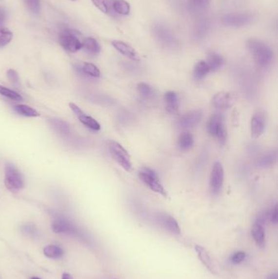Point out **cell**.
<instances>
[{"instance_id": "obj_12", "label": "cell", "mask_w": 278, "mask_h": 279, "mask_svg": "<svg viewBox=\"0 0 278 279\" xmlns=\"http://www.w3.org/2000/svg\"><path fill=\"white\" fill-rule=\"evenodd\" d=\"M157 220L164 229L171 232L173 235H179L180 234L179 224L172 216L166 213H159L157 216Z\"/></svg>"}, {"instance_id": "obj_44", "label": "cell", "mask_w": 278, "mask_h": 279, "mask_svg": "<svg viewBox=\"0 0 278 279\" xmlns=\"http://www.w3.org/2000/svg\"><path fill=\"white\" fill-rule=\"evenodd\" d=\"M73 1H74V0H73Z\"/></svg>"}, {"instance_id": "obj_18", "label": "cell", "mask_w": 278, "mask_h": 279, "mask_svg": "<svg viewBox=\"0 0 278 279\" xmlns=\"http://www.w3.org/2000/svg\"><path fill=\"white\" fill-rule=\"evenodd\" d=\"M206 64L210 71H217L224 65V58L218 53H210L206 58Z\"/></svg>"}, {"instance_id": "obj_15", "label": "cell", "mask_w": 278, "mask_h": 279, "mask_svg": "<svg viewBox=\"0 0 278 279\" xmlns=\"http://www.w3.org/2000/svg\"><path fill=\"white\" fill-rule=\"evenodd\" d=\"M112 45L113 47L118 52H119L121 54L125 56V57H127V58H129L131 60H136V61L139 60V55L137 54L134 48L131 47L129 44L126 43V42L119 41V40H115V41H113Z\"/></svg>"}, {"instance_id": "obj_1", "label": "cell", "mask_w": 278, "mask_h": 279, "mask_svg": "<svg viewBox=\"0 0 278 279\" xmlns=\"http://www.w3.org/2000/svg\"><path fill=\"white\" fill-rule=\"evenodd\" d=\"M246 46L255 62L262 68H265L270 65L273 59V50L268 45L260 40L251 39L246 42Z\"/></svg>"}, {"instance_id": "obj_21", "label": "cell", "mask_w": 278, "mask_h": 279, "mask_svg": "<svg viewBox=\"0 0 278 279\" xmlns=\"http://www.w3.org/2000/svg\"><path fill=\"white\" fill-rule=\"evenodd\" d=\"M211 72L209 69L208 65L205 60H200L197 63L194 68V78L196 80H201L204 77H206L208 75V73Z\"/></svg>"}, {"instance_id": "obj_2", "label": "cell", "mask_w": 278, "mask_h": 279, "mask_svg": "<svg viewBox=\"0 0 278 279\" xmlns=\"http://www.w3.org/2000/svg\"><path fill=\"white\" fill-rule=\"evenodd\" d=\"M138 175H139L140 180L152 191L158 193L164 197L167 196V193H166L165 188L161 184L159 176L157 175L156 172H154V170H152L149 167H143L139 170Z\"/></svg>"}, {"instance_id": "obj_22", "label": "cell", "mask_w": 278, "mask_h": 279, "mask_svg": "<svg viewBox=\"0 0 278 279\" xmlns=\"http://www.w3.org/2000/svg\"><path fill=\"white\" fill-rule=\"evenodd\" d=\"M49 123L57 132L60 134H68L70 132V126L66 121L58 119L49 120Z\"/></svg>"}, {"instance_id": "obj_20", "label": "cell", "mask_w": 278, "mask_h": 279, "mask_svg": "<svg viewBox=\"0 0 278 279\" xmlns=\"http://www.w3.org/2000/svg\"><path fill=\"white\" fill-rule=\"evenodd\" d=\"M110 6L113 10L119 15L127 16L130 13L131 7L129 3L125 0H110Z\"/></svg>"}, {"instance_id": "obj_32", "label": "cell", "mask_w": 278, "mask_h": 279, "mask_svg": "<svg viewBox=\"0 0 278 279\" xmlns=\"http://www.w3.org/2000/svg\"><path fill=\"white\" fill-rule=\"evenodd\" d=\"M22 231L25 235H29V236H31V237H36L39 235L37 229L35 228V225H33L31 224L23 225Z\"/></svg>"}, {"instance_id": "obj_9", "label": "cell", "mask_w": 278, "mask_h": 279, "mask_svg": "<svg viewBox=\"0 0 278 279\" xmlns=\"http://www.w3.org/2000/svg\"><path fill=\"white\" fill-rule=\"evenodd\" d=\"M252 16L249 13H229L223 18V24L230 27H241L251 24Z\"/></svg>"}, {"instance_id": "obj_38", "label": "cell", "mask_w": 278, "mask_h": 279, "mask_svg": "<svg viewBox=\"0 0 278 279\" xmlns=\"http://www.w3.org/2000/svg\"><path fill=\"white\" fill-rule=\"evenodd\" d=\"M278 206L276 205L274 208L272 210V212H270V219L273 224H277V223H278Z\"/></svg>"}, {"instance_id": "obj_10", "label": "cell", "mask_w": 278, "mask_h": 279, "mask_svg": "<svg viewBox=\"0 0 278 279\" xmlns=\"http://www.w3.org/2000/svg\"><path fill=\"white\" fill-rule=\"evenodd\" d=\"M236 102V97L230 92H218L212 98V105L218 109H228Z\"/></svg>"}, {"instance_id": "obj_31", "label": "cell", "mask_w": 278, "mask_h": 279, "mask_svg": "<svg viewBox=\"0 0 278 279\" xmlns=\"http://www.w3.org/2000/svg\"><path fill=\"white\" fill-rule=\"evenodd\" d=\"M275 160L276 154L272 153V154H268V155H264L263 157L261 158L258 161V164L260 165L261 167H269L271 165L273 164Z\"/></svg>"}, {"instance_id": "obj_3", "label": "cell", "mask_w": 278, "mask_h": 279, "mask_svg": "<svg viewBox=\"0 0 278 279\" xmlns=\"http://www.w3.org/2000/svg\"><path fill=\"white\" fill-rule=\"evenodd\" d=\"M107 146H108L109 153H110V155L112 156L113 159L125 171L128 172H132V161H131V157H130L129 154L127 150L123 148V146L115 140H109L107 142Z\"/></svg>"}, {"instance_id": "obj_41", "label": "cell", "mask_w": 278, "mask_h": 279, "mask_svg": "<svg viewBox=\"0 0 278 279\" xmlns=\"http://www.w3.org/2000/svg\"><path fill=\"white\" fill-rule=\"evenodd\" d=\"M61 279H74V278H73L70 274L64 273V274H62V276H61Z\"/></svg>"}, {"instance_id": "obj_17", "label": "cell", "mask_w": 278, "mask_h": 279, "mask_svg": "<svg viewBox=\"0 0 278 279\" xmlns=\"http://www.w3.org/2000/svg\"><path fill=\"white\" fill-rule=\"evenodd\" d=\"M251 234L256 244L259 247H263L265 243V232L263 224L256 222L251 229Z\"/></svg>"}, {"instance_id": "obj_42", "label": "cell", "mask_w": 278, "mask_h": 279, "mask_svg": "<svg viewBox=\"0 0 278 279\" xmlns=\"http://www.w3.org/2000/svg\"><path fill=\"white\" fill-rule=\"evenodd\" d=\"M268 279H278V274H272L268 277Z\"/></svg>"}, {"instance_id": "obj_19", "label": "cell", "mask_w": 278, "mask_h": 279, "mask_svg": "<svg viewBox=\"0 0 278 279\" xmlns=\"http://www.w3.org/2000/svg\"><path fill=\"white\" fill-rule=\"evenodd\" d=\"M82 48L89 54V55L96 56L99 54L100 52V47L97 40L93 38H86L82 42Z\"/></svg>"}, {"instance_id": "obj_26", "label": "cell", "mask_w": 278, "mask_h": 279, "mask_svg": "<svg viewBox=\"0 0 278 279\" xmlns=\"http://www.w3.org/2000/svg\"><path fill=\"white\" fill-rule=\"evenodd\" d=\"M43 253L48 258L58 259L62 257L64 252L60 247H58L57 245H48L44 247Z\"/></svg>"}, {"instance_id": "obj_29", "label": "cell", "mask_w": 278, "mask_h": 279, "mask_svg": "<svg viewBox=\"0 0 278 279\" xmlns=\"http://www.w3.org/2000/svg\"><path fill=\"white\" fill-rule=\"evenodd\" d=\"M13 39V33L8 28H0V48L8 45Z\"/></svg>"}, {"instance_id": "obj_25", "label": "cell", "mask_w": 278, "mask_h": 279, "mask_svg": "<svg viewBox=\"0 0 278 279\" xmlns=\"http://www.w3.org/2000/svg\"><path fill=\"white\" fill-rule=\"evenodd\" d=\"M78 118H79L80 122H82V124L84 125L85 127H87V128L93 130V131L100 130V125H99V122L91 116L85 115V113L79 115Z\"/></svg>"}, {"instance_id": "obj_33", "label": "cell", "mask_w": 278, "mask_h": 279, "mask_svg": "<svg viewBox=\"0 0 278 279\" xmlns=\"http://www.w3.org/2000/svg\"><path fill=\"white\" fill-rule=\"evenodd\" d=\"M25 3L32 13H38L40 12V0H25Z\"/></svg>"}, {"instance_id": "obj_34", "label": "cell", "mask_w": 278, "mask_h": 279, "mask_svg": "<svg viewBox=\"0 0 278 279\" xmlns=\"http://www.w3.org/2000/svg\"><path fill=\"white\" fill-rule=\"evenodd\" d=\"M92 3H94V5L97 7L99 10L101 11L102 13H107L109 12V8H108V3L106 0H92Z\"/></svg>"}, {"instance_id": "obj_8", "label": "cell", "mask_w": 278, "mask_h": 279, "mask_svg": "<svg viewBox=\"0 0 278 279\" xmlns=\"http://www.w3.org/2000/svg\"><path fill=\"white\" fill-rule=\"evenodd\" d=\"M52 229L56 234H69L79 236L80 231L72 222L65 217H58L55 218L52 223Z\"/></svg>"}, {"instance_id": "obj_5", "label": "cell", "mask_w": 278, "mask_h": 279, "mask_svg": "<svg viewBox=\"0 0 278 279\" xmlns=\"http://www.w3.org/2000/svg\"><path fill=\"white\" fill-rule=\"evenodd\" d=\"M207 131L212 137H216L218 142L224 145L226 141V130L224 127V117L216 113L211 115L207 123Z\"/></svg>"}, {"instance_id": "obj_16", "label": "cell", "mask_w": 278, "mask_h": 279, "mask_svg": "<svg viewBox=\"0 0 278 279\" xmlns=\"http://www.w3.org/2000/svg\"><path fill=\"white\" fill-rule=\"evenodd\" d=\"M164 100L167 112L172 115H177L179 112V100L177 93L172 91L166 92L164 95Z\"/></svg>"}, {"instance_id": "obj_23", "label": "cell", "mask_w": 278, "mask_h": 279, "mask_svg": "<svg viewBox=\"0 0 278 279\" xmlns=\"http://www.w3.org/2000/svg\"><path fill=\"white\" fill-rule=\"evenodd\" d=\"M14 110L18 113V115H22L25 117L35 118L40 117V114L34 108L30 107L29 105H18L14 106Z\"/></svg>"}, {"instance_id": "obj_14", "label": "cell", "mask_w": 278, "mask_h": 279, "mask_svg": "<svg viewBox=\"0 0 278 279\" xmlns=\"http://www.w3.org/2000/svg\"><path fill=\"white\" fill-rule=\"evenodd\" d=\"M194 249H195V252L198 255L199 259H200V261L202 263L204 266L206 267V269H208L211 274H217L213 259L211 258V255L209 254V252L203 247L199 246V245H195Z\"/></svg>"}, {"instance_id": "obj_28", "label": "cell", "mask_w": 278, "mask_h": 279, "mask_svg": "<svg viewBox=\"0 0 278 279\" xmlns=\"http://www.w3.org/2000/svg\"><path fill=\"white\" fill-rule=\"evenodd\" d=\"M0 95L3 96V97H5L10 100H16V101H20V100H23L22 97L19 93L13 91V90L9 89L8 87L1 86V85H0Z\"/></svg>"}, {"instance_id": "obj_30", "label": "cell", "mask_w": 278, "mask_h": 279, "mask_svg": "<svg viewBox=\"0 0 278 279\" xmlns=\"http://www.w3.org/2000/svg\"><path fill=\"white\" fill-rule=\"evenodd\" d=\"M137 91L144 98H151L154 95V90L145 82H139V84L137 85Z\"/></svg>"}, {"instance_id": "obj_6", "label": "cell", "mask_w": 278, "mask_h": 279, "mask_svg": "<svg viewBox=\"0 0 278 279\" xmlns=\"http://www.w3.org/2000/svg\"><path fill=\"white\" fill-rule=\"evenodd\" d=\"M224 177L223 165L219 162H215L210 177V188L214 195H218L221 192L224 184Z\"/></svg>"}, {"instance_id": "obj_13", "label": "cell", "mask_w": 278, "mask_h": 279, "mask_svg": "<svg viewBox=\"0 0 278 279\" xmlns=\"http://www.w3.org/2000/svg\"><path fill=\"white\" fill-rule=\"evenodd\" d=\"M265 128V118L260 111L256 113L251 118V133L253 139H257L263 134Z\"/></svg>"}, {"instance_id": "obj_4", "label": "cell", "mask_w": 278, "mask_h": 279, "mask_svg": "<svg viewBox=\"0 0 278 279\" xmlns=\"http://www.w3.org/2000/svg\"><path fill=\"white\" fill-rule=\"evenodd\" d=\"M4 184H5L6 188L12 192H18L25 185L22 175L19 172V170L12 163L6 164Z\"/></svg>"}, {"instance_id": "obj_40", "label": "cell", "mask_w": 278, "mask_h": 279, "mask_svg": "<svg viewBox=\"0 0 278 279\" xmlns=\"http://www.w3.org/2000/svg\"><path fill=\"white\" fill-rule=\"evenodd\" d=\"M6 13L3 8H0V28L2 27L3 23L5 21Z\"/></svg>"}, {"instance_id": "obj_24", "label": "cell", "mask_w": 278, "mask_h": 279, "mask_svg": "<svg viewBox=\"0 0 278 279\" xmlns=\"http://www.w3.org/2000/svg\"><path fill=\"white\" fill-rule=\"evenodd\" d=\"M194 145V137L189 132H183L178 139V145L182 150H187Z\"/></svg>"}, {"instance_id": "obj_43", "label": "cell", "mask_w": 278, "mask_h": 279, "mask_svg": "<svg viewBox=\"0 0 278 279\" xmlns=\"http://www.w3.org/2000/svg\"><path fill=\"white\" fill-rule=\"evenodd\" d=\"M30 279H41L40 278H37V277H34V278H31Z\"/></svg>"}, {"instance_id": "obj_39", "label": "cell", "mask_w": 278, "mask_h": 279, "mask_svg": "<svg viewBox=\"0 0 278 279\" xmlns=\"http://www.w3.org/2000/svg\"><path fill=\"white\" fill-rule=\"evenodd\" d=\"M70 108L71 109L73 112L75 113V115H77L78 117H79V115L84 114V112H83V111H82V110H81V109H80L76 104H75V103H70Z\"/></svg>"}, {"instance_id": "obj_27", "label": "cell", "mask_w": 278, "mask_h": 279, "mask_svg": "<svg viewBox=\"0 0 278 279\" xmlns=\"http://www.w3.org/2000/svg\"><path fill=\"white\" fill-rule=\"evenodd\" d=\"M80 70L85 75H89L91 77L99 78L100 76V71L97 65L92 63H84L83 66L80 68Z\"/></svg>"}, {"instance_id": "obj_36", "label": "cell", "mask_w": 278, "mask_h": 279, "mask_svg": "<svg viewBox=\"0 0 278 279\" xmlns=\"http://www.w3.org/2000/svg\"><path fill=\"white\" fill-rule=\"evenodd\" d=\"M246 258V253L244 252H238L231 257V261L234 264H239Z\"/></svg>"}, {"instance_id": "obj_35", "label": "cell", "mask_w": 278, "mask_h": 279, "mask_svg": "<svg viewBox=\"0 0 278 279\" xmlns=\"http://www.w3.org/2000/svg\"><path fill=\"white\" fill-rule=\"evenodd\" d=\"M211 3V0H191L192 5L197 8L204 9L208 7Z\"/></svg>"}, {"instance_id": "obj_11", "label": "cell", "mask_w": 278, "mask_h": 279, "mask_svg": "<svg viewBox=\"0 0 278 279\" xmlns=\"http://www.w3.org/2000/svg\"><path fill=\"white\" fill-rule=\"evenodd\" d=\"M202 112L201 110H193L182 115L178 120V125L184 128L196 127L201 122Z\"/></svg>"}, {"instance_id": "obj_7", "label": "cell", "mask_w": 278, "mask_h": 279, "mask_svg": "<svg viewBox=\"0 0 278 279\" xmlns=\"http://www.w3.org/2000/svg\"><path fill=\"white\" fill-rule=\"evenodd\" d=\"M59 42L65 50L70 53H76L82 48V42L71 30H62L59 35Z\"/></svg>"}, {"instance_id": "obj_37", "label": "cell", "mask_w": 278, "mask_h": 279, "mask_svg": "<svg viewBox=\"0 0 278 279\" xmlns=\"http://www.w3.org/2000/svg\"><path fill=\"white\" fill-rule=\"evenodd\" d=\"M7 76H8V80H10L11 82H19V80H20L18 73L16 70H13V69L8 70Z\"/></svg>"}]
</instances>
